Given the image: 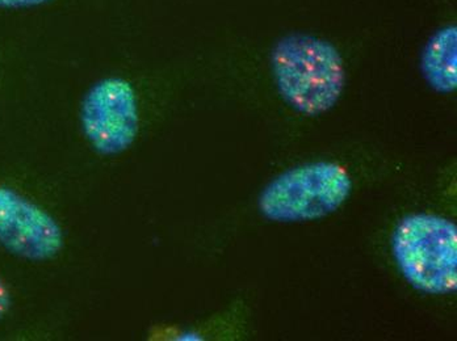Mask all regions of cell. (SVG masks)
Instances as JSON below:
<instances>
[{"instance_id": "6da1fadb", "label": "cell", "mask_w": 457, "mask_h": 341, "mask_svg": "<svg viewBox=\"0 0 457 341\" xmlns=\"http://www.w3.org/2000/svg\"><path fill=\"white\" fill-rule=\"evenodd\" d=\"M272 73L281 98L305 116H320L336 107L347 82L341 52L311 33H289L276 43Z\"/></svg>"}, {"instance_id": "7a4b0ae2", "label": "cell", "mask_w": 457, "mask_h": 341, "mask_svg": "<svg viewBox=\"0 0 457 341\" xmlns=\"http://www.w3.org/2000/svg\"><path fill=\"white\" fill-rule=\"evenodd\" d=\"M393 252L403 277L415 289L448 294L457 288V227L431 215H412L398 224Z\"/></svg>"}, {"instance_id": "3957f363", "label": "cell", "mask_w": 457, "mask_h": 341, "mask_svg": "<svg viewBox=\"0 0 457 341\" xmlns=\"http://www.w3.org/2000/svg\"><path fill=\"white\" fill-rule=\"evenodd\" d=\"M351 191L353 180L341 165L309 163L275 177L259 197V209L276 222L320 220L338 210Z\"/></svg>"}, {"instance_id": "277c9868", "label": "cell", "mask_w": 457, "mask_h": 341, "mask_svg": "<svg viewBox=\"0 0 457 341\" xmlns=\"http://www.w3.org/2000/svg\"><path fill=\"white\" fill-rule=\"evenodd\" d=\"M80 125L95 151L119 155L135 143L139 130L138 100L124 77L99 80L80 105Z\"/></svg>"}, {"instance_id": "5b68a950", "label": "cell", "mask_w": 457, "mask_h": 341, "mask_svg": "<svg viewBox=\"0 0 457 341\" xmlns=\"http://www.w3.org/2000/svg\"><path fill=\"white\" fill-rule=\"evenodd\" d=\"M0 244L11 254L46 262L63 248L58 222L16 191L0 187Z\"/></svg>"}, {"instance_id": "8992f818", "label": "cell", "mask_w": 457, "mask_h": 341, "mask_svg": "<svg viewBox=\"0 0 457 341\" xmlns=\"http://www.w3.org/2000/svg\"><path fill=\"white\" fill-rule=\"evenodd\" d=\"M422 73L428 85L440 93H451L457 87V29L448 25L428 40L422 54Z\"/></svg>"}, {"instance_id": "52a82bcc", "label": "cell", "mask_w": 457, "mask_h": 341, "mask_svg": "<svg viewBox=\"0 0 457 341\" xmlns=\"http://www.w3.org/2000/svg\"><path fill=\"white\" fill-rule=\"evenodd\" d=\"M50 0H0V8H30L46 4Z\"/></svg>"}, {"instance_id": "ba28073f", "label": "cell", "mask_w": 457, "mask_h": 341, "mask_svg": "<svg viewBox=\"0 0 457 341\" xmlns=\"http://www.w3.org/2000/svg\"><path fill=\"white\" fill-rule=\"evenodd\" d=\"M11 306V296L3 280L0 279V319L7 314Z\"/></svg>"}]
</instances>
